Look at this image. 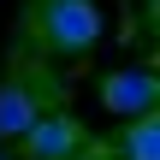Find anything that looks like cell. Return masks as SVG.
Here are the masks:
<instances>
[{
  "label": "cell",
  "mask_w": 160,
  "mask_h": 160,
  "mask_svg": "<svg viewBox=\"0 0 160 160\" xmlns=\"http://www.w3.org/2000/svg\"><path fill=\"white\" fill-rule=\"evenodd\" d=\"M36 36H42L48 53L77 59L101 42V6L95 0H42L36 6Z\"/></svg>",
  "instance_id": "obj_1"
},
{
  "label": "cell",
  "mask_w": 160,
  "mask_h": 160,
  "mask_svg": "<svg viewBox=\"0 0 160 160\" xmlns=\"http://www.w3.org/2000/svg\"><path fill=\"white\" fill-rule=\"evenodd\" d=\"M101 101H107L119 119H154V107H160V77L148 71V65L107 71V83H101Z\"/></svg>",
  "instance_id": "obj_2"
},
{
  "label": "cell",
  "mask_w": 160,
  "mask_h": 160,
  "mask_svg": "<svg viewBox=\"0 0 160 160\" xmlns=\"http://www.w3.org/2000/svg\"><path fill=\"white\" fill-rule=\"evenodd\" d=\"M24 148H30V160H77L89 148V137L71 113H36V125L24 131Z\"/></svg>",
  "instance_id": "obj_3"
},
{
  "label": "cell",
  "mask_w": 160,
  "mask_h": 160,
  "mask_svg": "<svg viewBox=\"0 0 160 160\" xmlns=\"http://www.w3.org/2000/svg\"><path fill=\"white\" fill-rule=\"evenodd\" d=\"M36 113H42V95L30 89V83H0V137L12 142V137H24L30 125H36Z\"/></svg>",
  "instance_id": "obj_4"
},
{
  "label": "cell",
  "mask_w": 160,
  "mask_h": 160,
  "mask_svg": "<svg viewBox=\"0 0 160 160\" xmlns=\"http://www.w3.org/2000/svg\"><path fill=\"white\" fill-rule=\"evenodd\" d=\"M119 160H160V119H131L119 137Z\"/></svg>",
  "instance_id": "obj_5"
}]
</instances>
